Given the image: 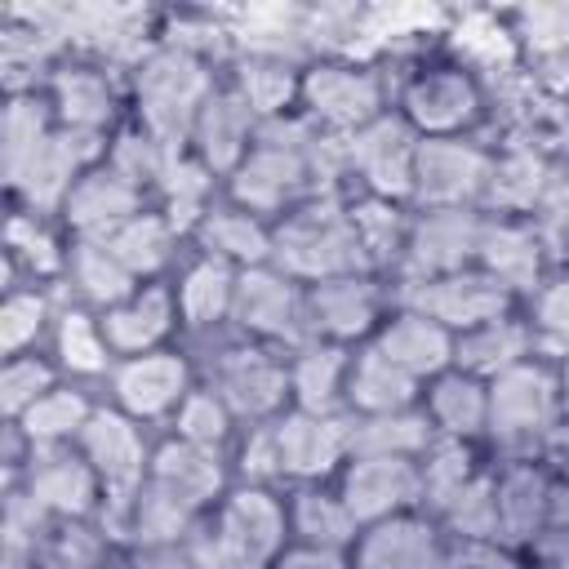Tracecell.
I'll return each mask as SVG.
<instances>
[{"label": "cell", "instance_id": "cell-1", "mask_svg": "<svg viewBox=\"0 0 569 569\" xmlns=\"http://www.w3.org/2000/svg\"><path fill=\"white\" fill-rule=\"evenodd\" d=\"M271 267H280L298 284L373 271L360 240H356L347 200L338 191L333 196H307L302 204H293L271 227Z\"/></svg>", "mask_w": 569, "mask_h": 569}, {"label": "cell", "instance_id": "cell-2", "mask_svg": "<svg viewBox=\"0 0 569 569\" xmlns=\"http://www.w3.org/2000/svg\"><path fill=\"white\" fill-rule=\"evenodd\" d=\"M218 89L209 58L187 53L178 44H156L138 67H133V107L138 124L160 138L169 151L191 147V129L209 93Z\"/></svg>", "mask_w": 569, "mask_h": 569}, {"label": "cell", "instance_id": "cell-3", "mask_svg": "<svg viewBox=\"0 0 569 569\" xmlns=\"http://www.w3.org/2000/svg\"><path fill=\"white\" fill-rule=\"evenodd\" d=\"M204 360H200V382L227 400L236 422H276L284 405H293L289 391V360H276L271 347L236 333L231 325L218 333H200Z\"/></svg>", "mask_w": 569, "mask_h": 569}, {"label": "cell", "instance_id": "cell-4", "mask_svg": "<svg viewBox=\"0 0 569 569\" xmlns=\"http://www.w3.org/2000/svg\"><path fill=\"white\" fill-rule=\"evenodd\" d=\"M565 418V391H560V365L547 356L520 360L516 369L489 378V427L485 436L502 453V462L538 458L547 431Z\"/></svg>", "mask_w": 569, "mask_h": 569}, {"label": "cell", "instance_id": "cell-5", "mask_svg": "<svg viewBox=\"0 0 569 569\" xmlns=\"http://www.w3.org/2000/svg\"><path fill=\"white\" fill-rule=\"evenodd\" d=\"M298 107L325 129V133H356L369 120L387 111V84L369 62L356 58H311L302 71V98Z\"/></svg>", "mask_w": 569, "mask_h": 569}, {"label": "cell", "instance_id": "cell-6", "mask_svg": "<svg viewBox=\"0 0 569 569\" xmlns=\"http://www.w3.org/2000/svg\"><path fill=\"white\" fill-rule=\"evenodd\" d=\"M400 116L418 138H471L485 120V84L462 62L418 67L400 89Z\"/></svg>", "mask_w": 569, "mask_h": 569}, {"label": "cell", "instance_id": "cell-7", "mask_svg": "<svg viewBox=\"0 0 569 569\" xmlns=\"http://www.w3.org/2000/svg\"><path fill=\"white\" fill-rule=\"evenodd\" d=\"M231 329L271 347H307L311 338V316H307V284L284 276L280 267H249L236 280V302H231Z\"/></svg>", "mask_w": 569, "mask_h": 569}, {"label": "cell", "instance_id": "cell-8", "mask_svg": "<svg viewBox=\"0 0 569 569\" xmlns=\"http://www.w3.org/2000/svg\"><path fill=\"white\" fill-rule=\"evenodd\" d=\"M80 453L89 458V467L102 480V529L129 507V498L142 489L147 471H151V449L138 431V418H129L124 409H93V418L80 431Z\"/></svg>", "mask_w": 569, "mask_h": 569}, {"label": "cell", "instance_id": "cell-9", "mask_svg": "<svg viewBox=\"0 0 569 569\" xmlns=\"http://www.w3.org/2000/svg\"><path fill=\"white\" fill-rule=\"evenodd\" d=\"M489 169L493 151H485L476 138H422L409 200L418 209H480Z\"/></svg>", "mask_w": 569, "mask_h": 569}, {"label": "cell", "instance_id": "cell-10", "mask_svg": "<svg viewBox=\"0 0 569 569\" xmlns=\"http://www.w3.org/2000/svg\"><path fill=\"white\" fill-rule=\"evenodd\" d=\"M511 293L485 276L480 267H467V271H453V276H436V280H400L396 293H391V307H409V311H422L431 316L436 325H445L453 338L485 325V320H498V316H511Z\"/></svg>", "mask_w": 569, "mask_h": 569}, {"label": "cell", "instance_id": "cell-11", "mask_svg": "<svg viewBox=\"0 0 569 569\" xmlns=\"http://www.w3.org/2000/svg\"><path fill=\"white\" fill-rule=\"evenodd\" d=\"M418 133L400 111H382L365 129L347 133V169L360 182L365 196L378 200H409L413 196V160H418Z\"/></svg>", "mask_w": 569, "mask_h": 569}, {"label": "cell", "instance_id": "cell-12", "mask_svg": "<svg viewBox=\"0 0 569 569\" xmlns=\"http://www.w3.org/2000/svg\"><path fill=\"white\" fill-rule=\"evenodd\" d=\"M485 213L480 209H418L409 222L405 258L396 267L400 280H436L476 267Z\"/></svg>", "mask_w": 569, "mask_h": 569}, {"label": "cell", "instance_id": "cell-13", "mask_svg": "<svg viewBox=\"0 0 569 569\" xmlns=\"http://www.w3.org/2000/svg\"><path fill=\"white\" fill-rule=\"evenodd\" d=\"M351 427H356V418H351L347 409H338V413L284 409V413L271 422L284 480L320 485L325 476L342 471L347 458H351Z\"/></svg>", "mask_w": 569, "mask_h": 569}, {"label": "cell", "instance_id": "cell-14", "mask_svg": "<svg viewBox=\"0 0 569 569\" xmlns=\"http://www.w3.org/2000/svg\"><path fill=\"white\" fill-rule=\"evenodd\" d=\"M13 480L58 520H89L102 507V480L80 445H31Z\"/></svg>", "mask_w": 569, "mask_h": 569}, {"label": "cell", "instance_id": "cell-15", "mask_svg": "<svg viewBox=\"0 0 569 569\" xmlns=\"http://www.w3.org/2000/svg\"><path fill=\"white\" fill-rule=\"evenodd\" d=\"M107 382H111L116 409H124L138 422H151V418L178 413V405L196 387V369H191L187 351L160 347V351H147V356L116 360V369H111Z\"/></svg>", "mask_w": 569, "mask_h": 569}, {"label": "cell", "instance_id": "cell-16", "mask_svg": "<svg viewBox=\"0 0 569 569\" xmlns=\"http://www.w3.org/2000/svg\"><path fill=\"white\" fill-rule=\"evenodd\" d=\"M449 533L427 511H405L365 525L347 551L351 569H445Z\"/></svg>", "mask_w": 569, "mask_h": 569}, {"label": "cell", "instance_id": "cell-17", "mask_svg": "<svg viewBox=\"0 0 569 569\" xmlns=\"http://www.w3.org/2000/svg\"><path fill=\"white\" fill-rule=\"evenodd\" d=\"M227 196H231V204H240V209H249L258 218H271V213L284 218L293 204L316 196L311 169H307V151H284V147L253 142L244 164L231 173Z\"/></svg>", "mask_w": 569, "mask_h": 569}, {"label": "cell", "instance_id": "cell-18", "mask_svg": "<svg viewBox=\"0 0 569 569\" xmlns=\"http://www.w3.org/2000/svg\"><path fill=\"white\" fill-rule=\"evenodd\" d=\"M387 293L373 284V271H356V276H333V280H316L307 284V316H311V338L316 342H365L378 333Z\"/></svg>", "mask_w": 569, "mask_h": 569}, {"label": "cell", "instance_id": "cell-19", "mask_svg": "<svg viewBox=\"0 0 569 569\" xmlns=\"http://www.w3.org/2000/svg\"><path fill=\"white\" fill-rule=\"evenodd\" d=\"M338 498L360 529L418 511V458H347Z\"/></svg>", "mask_w": 569, "mask_h": 569}, {"label": "cell", "instance_id": "cell-20", "mask_svg": "<svg viewBox=\"0 0 569 569\" xmlns=\"http://www.w3.org/2000/svg\"><path fill=\"white\" fill-rule=\"evenodd\" d=\"M147 209V191H138L129 178H120L107 160L84 169L62 204V222L71 240H107L116 227L138 218Z\"/></svg>", "mask_w": 569, "mask_h": 569}, {"label": "cell", "instance_id": "cell-21", "mask_svg": "<svg viewBox=\"0 0 569 569\" xmlns=\"http://www.w3.org/2000/svg\"><path fill=\"white\" fill-rule=\"evenodd\" d=\"M547 244L533 231L529 218H489L485 213V231H480V249H476V267L485 276H493L511 298L516 293H538L547 280Z\"/></svg>", "mask_w": 569, "mask_h": 569}, {"label": "cell", "instance_id": "cell-22", "mask_svg": "<svg viewBox=\"0 0 569 569\" xmlns=\"http://www.w3.org/2000/svg\"><path fill=\"white\" fill-rule=\"evenodd\" d=\"M147 480H156L164 493H173L178 502H187L196 516L213 511L227 498V462L222 449H204L191 440L169 436L164 445L151 449V471Z\"/></svg>", "mask_w": 569, "mask_h": 569}, {"label": "cell", "instance_id": "cell-23", "mask_svg": "<svg viewBox=\"0 0 569 569\" xmlns=\"http://www.w3.org/2000/svg\"><path fill=\"white\" fill-rule=\"evenodd\" d=\"M493 489H498V538H502V547H511V551L529 547L547 525L556 476L538 458H516V462H502L493 471Z\"/></svg>", "mask_w": 569, "mask_h": 569}, {"label": "cell", "instance_id": "cell-24", "mask_svg": "<svg viewBox=\"0 0 569 569\" xmlns=\"http://www.w3.org/2000/svg\"><path fill=\"white\" fill-rule=\"evenodd\" d=\"M44 98L62 129L107 133L120 116V89L102 62H58L44 84Z\"/></svg>", "mask_w": 569, "mask_h": 569}, {"label": "cell", "instance_id": "cell-25", "mask_svg": "<svg viewBox=\"0 0 569 569\" xmlns=\"http://www.w3.org/2000/svg\"><path fill=\"white\" fill-rule=\"evenodd\" d=\"M253 138H258V116L240 102V93L231 84H218L209 93V102L200 107V116H196L191 156L200 164H209L213 173L231 178L244 164V156L253 151Z\"/></svg>", "mask_w": 569, "mask_h": 569}, {"label": "cell", "instance_id": "cell-26", "mask_svg": "<svg viewBox=\"0 0 569 569\" xmlns=\"http://www.w3.org/2000/svg\"><path fill=\"white\" fill-rule=\"evenodd\" d=\"M102 333H107V347L116 351V360H129V356H147V351H160L164 338L182 325L178 320V298H173V284H138V293H129L120 307L102 311Z\"/></svg>", "mask_w": 569, "mask_h": 569}, {"label": "cell", "instance_id": "cell-27", "mask_svg": "<svg viewBox=\"0 0 569 569\" xmlns=\"http://www.w3.org/2000/svg\"><path fill=\"white\" fill-rule=\"evenodd\" d=\"M396 369H405L418 382L440 378L445 369H453V333L445 325H436L422 311L409 307H391L387 320L378 325V333L369 338Z\"/></svg>", "mask_w": 569, "mask_h": 569}, {"label": "cell", "instance_id": "cell-28", "mask_svg": "<svg viewBox=\"0 0 569 569\" xmlns=\"http://www.w3.org/2000/svg\"><path fill=\"white\" fill-rule=\"evenodd\" d=\"M556 178L560 173L551 169V160L533 142L507 147V151L493 156V169H489V187H485V204L480 209L489 218H533Z\"/></svg>", "mask_w": 569, "mask_h": 569}, {"label": "cell", "instance_id": "cell-29", "mask_svg": "<svg viewBox=\"0 0 569 569\" xmlns=\"http://www.w3.org/2000/svg\"><path fill=\"white\" fill-rule=\"evenodd\" d=\"M236 280L240 271L222 258H191L173 284V298H178V320L191 338L200 333H218L231 325V302H236Z\"/></svg>", "mask_w": 569, "mask_h": 569}, {"label": "cell", "instance_id": "cell-30", "mask_svg": "<svg viewBox=\"0 0 569 569\" xmlns=\"http://www.w3.org/2000/svg\"><path fill=\"white\" fill-rule=\"evenodd\" d=\"M422 405V382L409 378L405 369H396L373 342H365L360 351H351V369H347V396L342 409L351 418H378V413H400Z\"/></svg>", "mask_w": 569, "mask_h": 569}, {"label": "cell", "instance_id": "cell-31", "mask_svg": "<svg viewBox=\"0 0 569 569\" xmlns=\"http://www.w3.org/2000/svg\"><path fill=\"white\" fill-rule=\"evenodd\" d=\"M533 356H538L533 325H529V316H516V311L498 316V320H485V325L453 338V369L476 373L485 382L516 369L520 360H533Z\"/></svg>", "mask_w": 569, "mask_h": 569}, {"label": "cell", "instance_id": "cell-32", "mask_svg": "<svg viewBox=\"0 0 569 569\" xmlns=\"http://www.w3.org/2000/svg\"><path fill=\"white\" fill-rule=\"evenodd\" d=\"M191 236H196L200 253L222 258L236 271L271 262V227H267V218H258V213H249V209H240L231 200L227 204H209Z\"/></svg>", "mask_w": 569, "mask_h": 569}, {"label": "cell", "instance_id": "cell-33", "mask_svg": "<svg viewBox=\"0 0 569 569\" xmlns=\"http://www.w3.org/2000/svg\"><path fill=\"white\" fill-rule=\"evenodd\" d=\"M422 409H427L436 436L471 445L489 427V382L476 373H462V369H445L440 378L427 382Z\"/></svg>", "mask_w": 569, "mask_h": 569}, {"label": "cell", "instance_id": "cell-34", "mask_svg": "<svg viewBox=\"0 0 569 569\" xmlns=\"http://www.w3.org/2000/svg\"><path fill=\"white\" fill-rule=\"evenodd\" d=\"M302 62L293 58H276V53H236V71H231V89L240 93V102L262 120L289 116L293 102L302 98Z\"/></svg>", "mask_w": 569, "mask_h": 569}, {"label": "cell", "instance_id": "cell-35", "mask_svg": "<svg viewBox=\"0 0 569 569\" xmlns=\"http://www.w3.org/2000/svg\"><path fill=\"white\" fill-rule=\"evenodd\" d=\"M62 280L71 284V293L80 298V307L89 311H111L120 307L129 293H138L133 271L102 244V240H71L67 244V271Z\"/></svg>", "mask_w": 569, "mask_h": 569}, {"label": "cell", "instance_id": "cell-36", "mask_svg": "<svg viewBox=\"0 0 569 569\" xmlns=\"http://www.w3.org/2000/svg\"><path fill=\"white\" fill-rule=\"evenodd\" d=\"M347 369H351V351L338 347V342H307V347H298L293 360H289V391H293L289 409L338 413L342 396H347Z\"/></svg>", "mask_w": 569, "mask_h": 569}, {"label": "cell", "instance_id": "cell-37", "mask_svg": "<svg viewBox=\"0 0 569 569\" xmlns=\"http://www.w3.org/2000/svg\"><path fill=\"white\" fill-rule=\"evenodd\" d=\"M178 240H182V231L169 222V213L164 209H142L138 218H129L124 227H116L102 244L133 271V280L142 284H151L169 262H173V253H178Z\"/></svg>", "mask_w": 569, "mask_h": 569}, {"label": "cell", "instance_id": "cell-38", "mask_svg": "<svg viewBox=\"0 0 569 569\" xmlns=\"http://www.w3.org/2000/svg\"><path fill=\"white\" fill-rule=\"evenodd\" d=\"M356 533H360V525L342 507L338 489L298 485V493L289 498V538L293 542L320 547V551H351Z\"/></svg>", "mask_w": 569, "mask_h": 569}, {"label": "cell", "instance_id": "cell-39", "mask_svg": "<svg viewBox=\"0 0 569 569\" xmlns=\"http://www.w3.org/2000/svg\"><path fill=\"white\" fill-rule=\"evenodd\" d=\"M436 440V427L422 405L378 418H356L351 427V458H422Z\"/></svg>", "mask_w": 569, "mask_h": 569}, {"label": "cell", "instance_id": "cell-40", "mask_svg": "<svg viewBox=\"0 0 569 569\" xmlns=\"http://www.w3.org/2000/svg\"><path fill=\"white\" fill-rule=\"evenodd\" d=\"M53 356L71 378H111L116 351L107 347L102 320L89 307H62L53 316Z\"/></svg>", "mask_w": 569, "mask_h": 569}, {"label": "cell", "instance_id": "cell-41", "mask_svg": "<svg viewBox=\"0 0 569 569\" xmlns=\"http://www.w3.org/2000/svg\"><path fill=\"white\" fill-rule=\"evenodd\" d=\"M111 533L89 520H49L27 565L36 569H111Z\"/></svg>", "mask_w": 569, "mask_h": 569}, {"label": "cell", "instance_id": "cell-42", "mask_svg": "<svg viewBox=\"0 0 569 569\" xmlns=\"http://www.w3.org/2000/svg\"><path fill=\"white\" fill-rule=\"evenodd\" d=\"M347 213H351V227H356V240H360V249H365V258H369V267L373 271H382V267H400V258H405V240H409V213L396 204V200H378V196H356V200H347Z\"/></svg>", "mask_w": 569, "mask_h": 569}, {"label": "cell", "instance_id": "cell-43", "mask_svg": "<svg viewBox=\"0 0 569 569\" xmlns=\"http://www.w3.org/2000/svg\"><path fill=\"white\" fill-rule=\"evenodd\" d=\"M58 129L53 120V107L44 93H13L9 107H4V120H0V156H4V178L13 182L27 160L44 147V138Z\"/></svg>", "mask_w": 569, "mask_h": 569}, {"label": "cell", "instance_id": "cell-44", "mask_svg": "<svg viewBox=\"0 0 569 569\" xmlns=\"http://www.w3.org/2000/svg\"><path fill=\"white\" fill-rule=\"evenodd\" d=\"M476 453L467 440H449V436H436L427 445V453L418 458V511L427 516H440L445 502L476 476Z\"/></svg>", "mask_w": 569, "mask_h": 569}, {"label": "cell", "instance_id": "cell-45", "mask_svg": "<svg viewBox=\"0 0 569 569\" xmlns=\"http://www.w3.org/2000/svg\"><path fill=\"white\" fill-rule=\"evenodd\" d=\"M93 409L98 405H89V396L80 387H53L13 427L27 436V445H76L84 422L93 418Z\"/></svg>", "mask_w": 569, "mask_h": 569}, {"label": "cell", "instance_id": "cell-46", "mask_svg": "<svg viewBox=\"0 0 569 569\" xmlns=\"http://www.w3.org/2000/svg\"><path fill=\"white\" fill-rule=\"evenodd\" d=\"M453 542H502L498 538V489L493 471H476L436 516Z\"/></svg>", "mask_w": 569, "mask_h": 569}, {"label": "cell", "instance_id": "cell-47", "mask_svg": "<svg viewBox=\"0 0 569 569\" xmlns=\"http://www.w3.org/2000/svg\"><path fill=\"white\" fill-rule=\"evenodd\" d=\"M516 49H525L533 62H565L569 58V4H525L507 18Z\"/></svg>", "mask_w": 569, "mask_h": 569}, {"label": "cell", "instance_id": "cell-48", "mask_svg": "<svg viewBox=\"0 0 569 569\" xmlns=\"http://www.w3.org/2000/svg\"><path fill=\"white\" fill-rule=\"evenodd\" d=\"M169 147L160 138H151L142 124H129V129H116L111 133V147H107V164L129 178L138 191H156L164 169H169Z\"/></svg>", "mask_w": 569, "mask_h": 569}, {"label": "cell", "instance_id": "cell-49", "mask_svg": "<svg viewBox=\"0 0 569 569\" xmlns=\"http://www.w3.org/2000/svg\"><path fill=\"white\" fill-rule=\"evenodd\" d=\"M231 431H236V413L204 382L191 387V396L173 413V436L178 440H191V445H204V449H222L231 440Z\"/></svg>", "mask_w": 569, "mask_h": 569}, {"label": "cell", "instance_id": "cell-50", "mask_svg": "<svg viewBox=\"0 0 569 569\" xmlns=\"http://www.w3.org/2000/svg\"><path fill=\"white\" fill-rule=\"evenodd\" d=\"M453 49L462 53V67H511V58L520 53L516 49V36L502 18L493 13H467L458 18L453 27Z\"/></svg>", "mask_w": 569, "mask_h": 569}, {"label": "cell", "instance_id": "cell-51", "mask_svg": "<svg viewBox=\"0 0 569 569\" xmlns=\"http://www.w3.org/2000/svg\"><path fill=\"white\" fill-rule=\"evenodd\" d=\"M49 293L44 289H9L4 293V307H0V351L4 360L9 356H27L40 333L49 329Z\"/></svg>", "mask_w": 569, "mask_h": 569}, {"label": "cell", "instance_id": "cell-52", "mask_svg": "<svg viewBox=\"0 0 569 569\" xmlns=\"http://www.w3.org/2000/svg\"><path fill=\"white\" fill-rule=\"evenodd\" d=\"M529 325L538 356H569V271L542 280V289L529 298Z\"/></svg>", "mask_w": 569, "mask_h": 569}, {"label": "cell", "instance_id": "cell-53", "mask_svg": "<svg viewBox=\"0 0 569 569\" xmlns=\"http://www.w3.org/2000/svg\"><path fill=\"white\" fill-rule=\"evenodd\" d=\"M58 387V373L44 356H9L4 360V373H0V413L4 422H18L44 391Z\"/></svg>", "mask_w": 569, "mask_h": 569}, {"label": "cell", "instance_id": "cell-54", "mask_svg": "<svg viewBox=\"0 0 569 569\" xmlns=\"http://www.w3.org/2000/svg\"><path fill=\"white\" fill-rule=\"evenodd\" d=\"M4 258L27 262L36 280L67 271V249L44 231V222H40L36 213H18V218L9 222V253H4Z\"/></svg>", "mask_w": 569, "mask_h": 569}, {"label": "cell", "instance_id": "cell-55", "mask_svg": "<svg viewBox=\"0 0 569 569\" xmlns=\"http://www.w3.org/2000/svg\"><path fill=\"white\" fill-rule=\"evenodd\" d=\"M236 476H240V485H267V489H271L276 480H284V471H280V449H276V431H271V422L249 427V436L240 440Z\"/></svg>", "mask_w": 569, "mask_h": 569}, {"label": "cell", "instance_id": "cell-56", "mask_svg": "<svg viewBox=\"0 0 569 569\" xmlns=\"http://www.w3.org/2000/svg\"><path fill=\"white\" fill-rule=\"evenodd\" d=\"M445 569H520V560L502 542H453L449 538Z\"/></svg>", "mask_w": 569, "mask_h": 569}, {"label": "cell", "instance_id": "cell-57", "mask_svg": "<svg viewBox=\"0 0 569 569\" xmlns=\"http://www.w3.org/2000/svg\"><path fill=\"white\" fill-rule=\"evenodd\" d=\"M347 565H351V560H347V551H320V547L289 542L271 569H347Z\"/></svg>", "mask_w": 569, "mask_h": 569}, {"label": "cell", "instance_id": "cell-58", "mask_svg": "<svg viewBox=\"0 0 569 569\" xmlns=\"http://www.w3.org/2000/svg\"><path fill=\"white\" fill-rule=\"evenodd\" d=\"M538 462H542L556 480L569 485V413L547 431V440H542V449H538Z\"/></svg>", "mask_w": 569, "mask_h": 569}, {"label": "cell", "instance_id": "cell-59", "mask_svg": "<svg viewBox=\"0 0 569 569\" xmlns=\"http://www.w3.org/2000/svg\"><path fill=\"white\" fill-rule=\"evenodd\" d=\"M133 569H191V560L182 547H147L133 551Z\"/></svg>", "mask_w": 569, "mask_h": 569}, {"label": "cell", "instance_id": "cell-60", "mask_svg": "<svg viewBox=\"0 0 569 569\" xmlns=\"http://www.w3.org/2000/svg\"><path fill=\"white\" fill-rule=\"evenodd\" d=\"M547 525L569 533V485H565V480H556V493H551V511H547Z\"/></svg>", "mask_w": 569, "mask_h": 569}, {"label": "cell", "instance_id": "cell-61", "mask_svg": "<svg viewBox=\"0 0 569 569\" xmlns=\"http://www.w3.org/2000/svg\"><path fill=\"white\" fill-rule=\"evenodd\" d=\"M560 391H565V413H569V356L560 360Z\"/></svg>", "mask_w": 569, "mask_h": 569}, {"label": "cell", "instance_id": "cell-62", "mask_svg": "<svg viewBox=\"0 0 569 569\" xmlns=\"http://www.w3.org/2000/svg\"><path fill=\"white\" fill-rule=\"evenodd\" d=\"M4 569H36V565H27V560H4Z\"/></svg>", "mask_w": 569, "mask_h": 569}, {"label": "cell", "instance_id": "cell-63", "mask_svg": "<svg viewBox=\"0 0 569 569\" xmlns=\"http://www.w3.org/2000/svg\"><path fill=\"white\" fill-rule=\"evenodd\" d=\"M347 569H351V565H347Z\"/></svg>", "mask_w": 569, "mask_h": 569}]
</instances>
